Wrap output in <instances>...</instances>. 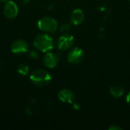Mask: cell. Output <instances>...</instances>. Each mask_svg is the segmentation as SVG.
<instances>
[{
	"label": "cell",
	"instance_id": "e0dca14e",
	"mask_svg": "<svg viewBox=\"0 0 130 130\" xmlns=\"http://www.w3.org/2000/svg\"><path fill=\"white\" fill-rule=\"evenodd\" d=\"M0 1H1L2 2H5H5H7L8 0H0Z\"/></svg>",
	"mask_w": 130,
	"mask_h": 130
},
{
	"label": "cell",
	"instance_id": "8992f818",
	"mask_svg": "<svg viewBox=\"0 0 130 130\" xmlns=\"http://www.w3.org/2000/svg\"><path fill=\"white\" fill-rule=\"evenodd\" d=\"M84 57L85 53L83 50L79 47H75L69 51L67 59L72 64H78L83 60Z\"/></svg>",
	"mask_w": 130,
	"mask_h": 130
},
{
	"label": "cell",
	"instance_id": "9c48e42d",
	"mask_svg": "<svg viewBox=\"0 0 130 130\" xmlns=\"http://www.w3.org/2000/svg\"><path fill=\"white\" fill-rule=\"evenodd\" d=\"M59 99L65 104H72L75 101V97L74 93L69 89H62L58 94Z\"/></svg>",
	"mask_w": 130,
	"mask_h": 130
},
{
	"label": "cell",
	"instance_id": "277c9868",
	"mask_svg": "<svg viewBox=\"0 0 130 130\" xmlns=\"http://www.w3.org/2000/svg\"><path fill=\"white\" fill-rule=\"evenodd\" d=\"M74 43V37L72 35L65 34L59 37L57 40V46L59 50L65 51L72 46Z\"/></svg>",
	"mask_w": 130,
	"mask_h": 130
},
{
	"label": "cell",
	"instance_id": "2e32d148",
	"mask_svg": "<svg viewBox=\"0 0 130 130\" xmlns=\"http://www.w3.org/2000/svg\"><path fill=\"white\" fill-rule=\"evenodd\" d=\"M126 101H127V103L130 105V92L128 94V95L126 96Z\"/></svg>",
	"mask_w": 130,
	"mask_h": 130
},
{
	"label": "cell",
	"instance_id": "3957f363",
	"mask_svg": "<svg viewBox=\"0 0 130 130\" xmlns=\"http://www.w3.org/2000/svg\"><path fill=\"white\" fill-rule=\"evenodd\" d=\"M38 28L44 32H54L58 27V23L54 18L45 16L41 18L37 23Z\"/></svg>",
	"mask_w": 130,
	"mask_h": 130
},
{
	"label": "cell",
	"instance_id": "4fadbf2b",
	"mask_svg": "<svg viewBox=\"0 0 130 130\" xmlns=\"http://www.w3.org/2000/svg\"><path fill=\"white\" fill-rule=\"evenodd\" d=\"M69 29H70V25L68 24H63V25L62 26V27H61V30H62V31H64V32L68 31Z\"/></svg>",
	"mask_w": 130,
	"mask_h": 130
},
{
	"label": "cell",
	"instance_id": "8fae6325",
	"mask_svg": "<svg viewBox=\"0 0 130 130\" xmlns=\"http://www.w3.org/2000/svg\"><path fill=\"white\" fill-rule=\"evenodd\" d=\"M110 92L114 98H120L124 94V89L120 85H114L110 88Z\"/></svg>",
	"mask_w": 130,
	"mask_h": 130
},
{
	"label": "cell",
	"instance_id": "30bf717a",
	"mask_svg": "<svg viewBox=\"0 0 130 130\" xmlns=\"http://www.w3.org/2000/svg\"><path fill=\"white\" fill-rule=\"evenodd\" d=\"M85 20V14L82 10L77 8L75 9L71 14V21L75 25L82 24Z\"/></svg>",
	"mask_w": 130,
	"mask_h": 130
},
{
	"label": "cell",
	"instance_id": "ba28073f",
	"mask_svg": "<svg viewBox=\"0 0 130 130\" xmlns=\"http://www.w3.org/2000/svg\"><path fill=\"white\" fill-rule=\"evenodd\" d=\"M4 14L6 18L9 19H13L16 18L18 14V5L13 1H8L5 2L4 6Z\"/></svg>",
	"mask_w": 130,
	"mask_h": 130
},
{
	"label": "cell",
	"instance_id": "52a82bcc",
	"mask_svg": "<svg viewBox=\"0 0 130 130\" xmlns=\"http://www.w3.org/2000/svg\"><path fill=\"white\" fill-rule=\"evenodd\" d=\"M28 43L24 40H16L11 45V51L14 54H23L28 52Z\"/></svg>",
	"mask_w": 130,
	"mask_h": 130
},
{
	"label": "cell",
	"instance_id": "5b68a950",
	"mask_svg": "<svg viewBox=\"0 0 130 130\" xmlns=\"http://www.w3.org/2000/svg\"><path fill=\"white\" fill-rule=\"evenodd\" d=\"M60 59V56L56 53L46 52L43 58V62L44 66L49 69L55 68Z\"/></svg>",
	"mask_w": 130,
	"mask_h": 130
},
{
	"label": "cell",
	"instance_id": "6da1fadb",
	"mask_svg": "<svg viewBox=\"0 0 130 130\" xmlns=\"http://www.w3.org/2000/svg\"><path fill=\"white\" fill-rule=\"evenodd\" d=\"M31 83L37 87H44L52 80L50 74L44 69H36L30 75Z\"/></svg>",
	"mask_w": 130,
	"mask_h": 130
},
{
	"label": "cell",
	"instance_id": "9a60e30c",
	"mask_svg": "<svg viewBox=\"0 0 130 130\" xmlns=\"http://www.w3.org/2000/svg\"><path fill=\"white\" fill-rule=\"evenodd\" d=\"M30 57H32V58H38V54L37 53H35V52H31L30 53Z\"/></svg>",
	"mask_w": 130,
	"mask_h": 130
},
{
	"label": "cell",
	"instance_id": "7c38bea8",
	"mask_svg": "<svg viewBox=\"0 0 130 130\" xmlns=\"http://www.w3.org/2000/svg\"><path fill=\"white\" fill-rule=\"evenodd\" d=\"M18 72L23 76H26L29 73V67L26 64H20L17 69Z\"/></svg>",
	"mask_w": 130,
	"mask_h": 130
},
{
	"label": "cell",
	"instance_id": "7a4b0ae2",
	"mask_svg": "<svg viewBox=\"0 0 130 130\" xmlns=\"http://www.w3.org/2000/svg\"><path fill=\"white\" fill-rule=\"evenodd\" d=\"M34 46L40 51L46 53L53 49L54 40L50 35L46 34H41L34 38Z\"/></svg>",
	"mask_w": 130,
	"mask_h": 130
},
{
	"label": "cell",
	"instance_id": "5bb4252c",
	"mask_svg": "<svg viewBox=\"0 0 130 130\" xmlns=\"http://www.w3.org/2000/svg\"><path fill=\"white\" fill-rule=\"evenodd\" d=\"M109 129L110 130H121L122 129V128H120V126H118L113 125V126H111L109 128Z\"/></svg>",
	"mask_w": 130,
	"mask_h": 130
}]
</instances>
